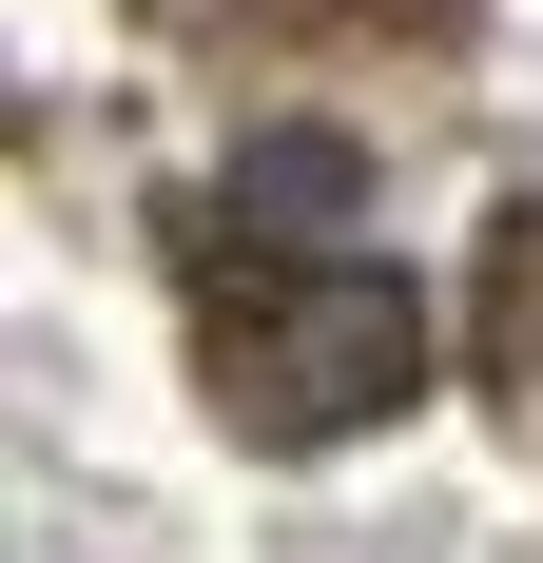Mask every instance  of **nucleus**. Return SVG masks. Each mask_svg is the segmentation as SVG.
<instances>
[{"mask_svg":"<svg viewBox=\"0 0 543 563\" xmlns=\"http://www.w3.org/2000/svg\"><path fill=\"white\" fill-rule=\"evenodd\" d=\"M428 389V291L388 253H272L253 291H214V408L253 448H350Z\"/></svg>","mask_w":543,"mask_h":563,"instance_id":"f257e3e1","label":"nucleus"},{"mask_svg":"<svg viewBox=\"0 0 543 563\" xmlns=\"http://www.w3.org/2000/svg\"><path fill=\"white\" fill-rule=\"evenodd\" d=\"M486 350H505V369H543V195L505 214V331H486Z\"/></svg>","mask_w":543,"mask_h":563,"instance_id":"f03ea898","label":"nucleus"}]
</instances>
